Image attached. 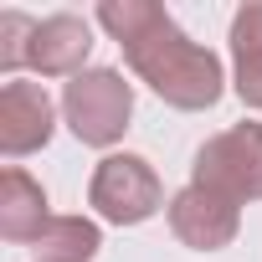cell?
Here are the masks:
<instances>
[{"mask_svg":"<svg viewBox=\"0 0 262 262\" xmlns=\"http://www.w3.org/2000/svg\"><path fill=\"white\" fill-rule=\"evenodd\" d=\"M98 21L123 47V62L139 72V82H149L170 108H185V113L216 108L221 82H226L221 62L211 47L190 41L165 6H155V0H103Z\"/></svg>","mask_w":262,"mask_h":262,"instance_id":"6da1fadb","label":"cell"},{"mask_svg":"<svg viewBox=\"0 0 262 262\" xmlns=\"http://www.w3.org/2000/svg\"><path fill=\"white\" fill-rule=\"evenodd\" d=\"M190 185L226 195L231 206L262 201V123H231L195 149Z\"/></svg>","mask_w":262,"mask_h":262,"instance_id":"7a4b0ae2","label":"cell"},{"mask_svg":"<svg viewBox=\"0 0 262 262\" xmlns=\"http://www.w3.org/2000/svg\"><path fill=\"white\" fill-rule=\"evenodd\" d=\"M62 113H67V128L82 144L108 149V144L123 139L128 118H134V88L113 67H88L62 88Z\"/></svg>","mask_w":262,"mask_h":262,"instance_id":"3957f363","label":"cell"},{"mask_svg":"<svg viewBox=\"0 0 262 262\" xmlns=\"http://www.w3.org/2000/svg\"><path fill=\"white\" fill-rule=\"evenodd\" d=\"M88 206L103 221H113V226H139V221H149L165 206V185H160L149 160L108 155V160H98V170L88 180Z\"/></svg>","mask_w":262,"mask_h":262,"instance_id":"277c9868","label":"cell"},{"mask_svg":"<svg viewBox=\"0 0 262 262\" xmlns=\"http://www.w3.org/2000/svg\"><path fill=\"white\" fill-rule=\"evenodd\" d=\"M170 231L195 252H221L242 231V206H231L226 195H216L206 185H185L170 195Z\"/></svg>","mask_w":262,"mask_h":262,"instance_id":"5b68a950","label":"cell"},{"mask_svg":"<svg viewBox=\"0 0 262 262\" xmlns=\"http://www.w3.org/2000/svg\"><path fill=\"white\" fill-rule=\"evenodd\" d=\"M52 123H57V113H52V98L41 82H6L0 88V155L6 160L47 149Z\"/></svg>","mask_w":262,"mask_h":262,"instance_id":"8992f818","label":"cell"},{"mask_svg":"<svg viewBox=\"0 0 262 262\" xmlns=\"http://www.w3.org/2000/svg\"><path fill=\"white\" fill-rule=\"evenodd\" d=\"M88 52H93V26L72 11H57V16L36 21V31L26 41V67L36 77H77Z\"/></svg>","mask_w":262,"mask_h":262,"instance_id":"52a82bcc","label":"cell"},{"mask_svg":"<svg viewBox=\"0 0 262 262\" xmlns=\"http://www.w3.org/2000/svg\"><path fill=\"white\" fill-rule=\"evenodd\" d=\"M52 226V211H47V190L21 170L11 165L0 175V236L11 247H36Z\"/></svg>","mask_w":262,"mask_h":262,"instance_id":"ba28073f","label":"cell"},{"mask_svg":"<svg viewBox=\"0 0 262 262\" xmlns=\"http://www.w3.org/2000/svg\"><path fill=\"white\" fill-rule=\"evenodd\" d=\"M231 67H236V98L247 108H262V0L231 16Z\"/></svg>","mask_w":262,"mask_h":262,"instance_id":"9c48e42d","label":"cell"},{"mask_svg":"<svg viewBox=\"0 0 262 262\" xmlns=\"http://www.w3.org/2000/svg\"><path fill=\"white\" fill-rule=\"evenodd\" d=\"M103 247V231L88 216H52L47 236L36 242V262H93Z\"/></svg>","mask_w":262,"mask_h":262,"instance_id":"30bf717a","label":"cell"},{"mask_svg":"<svg viewBox=\"0 0 262 262\" xmlns=\"http://www.w3.org/2000/svg\"><path fill=\"white\" fill-rule=\"evenodd\" d=\"M31 31H36V21L21 16V11H6V16H0V67H6V72L26 67V41H31Z\"/></svg>","mask_w":262,"mask_h":262,"instance_id":"8fae6325","label":"cell"}]
</instances>
